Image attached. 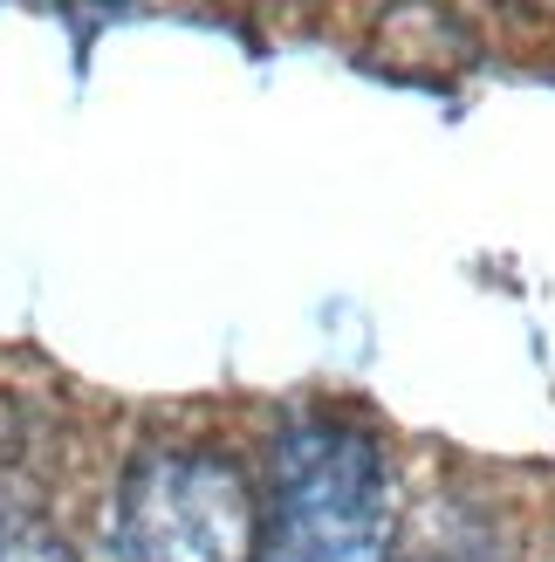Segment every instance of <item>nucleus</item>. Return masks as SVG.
<instances>
[{
	"mask_svg": "<svg viewBox=\"0 0 555 562\" xmlns=\"http://www.w3.org/2000/svg\"><path fill=\"white\" fill-rule=\"evenodd\" d=\"M384 555V473L350 426H302L282 446L274 521L261 562H377Z\"/></svg>",
	"mask_w": 555,
	"mask_h": 562,
	"instance_id": "1",
	"label": "nucleus"
},
{
	"mask_svg": "<svg viewBox=\"0 0 555 562\" xmlns=\"http://www.w3.org/2000/svg\"><path fill=\"white\" fill-rule=\"evenodd\" d=\"M124 549L131 562H240L247 555V494L213 460H151L124 487Z\"/></svg>",
	"mask_w": 555,
	"mask_h": 562,
	"instance_id": "2",
	"label": "nucleus"
},
{
	"mask_svg": "<svg viewBox=\"0 0 555 562\" xmlns=\"http://www.w3.org/2000/svg\"><path fill=\"white\" fill-rule=\"evenodd\" d=\"M0 562H55L35 536H27V528H21V536H0Z\"/></svg>",
	"mask_w": 555,
	"mask_h": 562,
	"instance_id": "3",
	"label": "nucleus"
},
{
	"mask_svg": "<svg viewBox=\"0 0 555 562\" xmlns=\"http://www.w3.org/2000/svg\"><path fill=\"white\" fill-rule=\"evenodd\" d=\"M63 8H69V14H117L124 0H63Z\"/></svg>",
	"mask_w": 555,
	"mask_h": 562,
	"instance_id": "4",
	"label": "nucleus"
}]
</instances>
